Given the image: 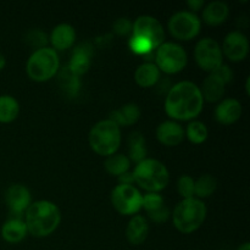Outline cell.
Returning <instances> with one entry per match:
<instances>
[{"label": "cell", "instance_id": "f35d334b", "mask_svg": "<svg viewBox=\"0 0 250 250\" xmlns=\"http://www.w3.org/2000/svg\"><path fill=\"white\" fill-rule=\"evenodd\" d=\"M5 66H6V58H5L4 54L0 51V71L4 70Z\"/></svg>", "mask_w": 250, "mask_h": 250}, {"label": "cell", "instance_id": "9c48e42d", "mask_svg": "<svg viewBox=\"0 0 250 250\" xmlns=\"http://www.w3.org/2000/svg\"><path fill=\"white\" fill-rule=\"evenodd\" d=\"M167 27L173 38L181 42H187L194 39L200 33L202 22L197 15L185 10L173 14L168 20Z\"/></svg>", "mask_w": 250, "mask_h": 250}, {"label": "cell", "instance_id": "3957f363", "mask_svg": "<svg viewBox=\"0 0 250 250\" xmlns=\"http://www.w3.org/2000/svg\"><path fill=\"white\" fill-rule=\"evenodd\" d=\"M134 183L146 193H159L165 189L170 181L167 167L156 159H144L132 171Z\"/></svg>", "mask_w": 250, "mask_h": 250}, {"label": "cell", "instance_id": "836d02e7", "mask_svg": "<svg viewBox=\"0 0 250 250\" xmlns=\"http://www.w3.org/2000/svg\"><path fill=\"white\" fill-rule=\"evenodd\" d=\"M132 23L133 22L129 19H127V17H120V19H117L114 22L112 29H114V32L117 36H126V34L132 32Z\"/></svg>", "mask_w": 250, "mask_h": 250}, {"label": "cell", "instance_id": "d6986e66", "mask_svg": "<svg viewBox=\"0 0 250 250\" xmlns=\"http://www.w3.org/2000/svg\"><path fill=\"white\" fill-rule=\"evenodd\" d=\"M226 85V83L216 73H209V76H207L205 80L203 81L202 88H199L204 102L216 103L219 100H221V98L225 94Z\"/></svg>", "mask_w": 250, "mask_h": 250}, {"label": "cell", "instance_id": "cb8c5ba5", "mask_svg": "<svg viewBox=\"0 0 250 250\" xmlns=\"http://www.w3.org/2000/svg\"><path fill=\"white\" fill-rule=\"evenodd\" d=\"M20 114V104L12 95H0V124L15 121Z\"/></svg>", "mask_w": 250, "mask_h": 250}, {"label": "cell", "instance_id": "d590c367", "mask_svg": "<svg viewBox=\"0 0 250 250\" xmlns=\"http://www.w3.org/2000/svg\"><path fill=\"white\" fill-rule=\"evenodd\" d=\"M214 72L216 73V75L219 76V77L226 83V84H229V83L232 81V78H233V72H232V70L227 65H224V63H222L216 71H214Z\"/></svg>", "mask_w": 250, "mask_h": 250}, {"label": "cell", "instance_id": "8d00e7d4", "mask_svg": "<svg viewBox=\"0 0 250 250\" xmlns=\"http://www.w3.org/2000/svg\"><path fill=\"white\" fill-rule=\"evenodd\" d=\"M187 6L189 7L190 12L194 14V12L200 11V10L204 7V1H203V0H188Z\"/></svg>", "mask_w": 250, "mask_h": 250}, {"label": "cell", "instance_id": "7402d4cb", "mask_svg": "<svg viewBox=\"0 0 250 250\" xmlns=\"http://www.w3.org/2000/svg\"><path fill=\"white\" fill-rule=\"evenodd\" d=\"M139 117H141V109L138 105L134 103H128L120 109L112 111L110 120L121 128V127H128L134 125L138 121Z\"/></svg>", "mask_w": 250, "mask_h": 250}, {"label": "cell", "instance_id": "ab89813d", "mask_svg": "<svg viewBox=\"0 0 250 250\" xmlns=\"http://www.w3.org/2000/svg\"><path fill=\"white\" fill-rule=\"evenodd\" d=\"M237 250H250V244L248 243V242H246V243L242 244V246L239 247Z\"/></svg>", "mask_w": 250, "mask_h": 250}, {"label": "cell", "instance_id": "603a6c76", "mask_svg": "<svg viewBox=\"0 0 250 250\" xmlns=\"http://www.w3.org/2000/svg\"><path fill=\"white\" fill-rule=\"evenodd\" d=\"M160 71L154 62H144L137 67L134 81L142 88L154 87L160 81Z\"/></svg>", "mask_w": 250, "mask_h": 250}, {"label": "cell", "instance_id": "484cf974", "mask_svg": "<svg viewBox=\"0 0 250 250\" xmlns=\"http://www.w3.org/2000/svg\"><path fill=\"white\" fill-rule=\"evenodd\" d=\"M129 160L133 161V163L138 164L141 163L142 160L146 159V154H148V150H146V139H144L143 134L133 133L129 138Z\"/></svg>", "mask_w": 250, "mask_h": 250}, {"label": "cell", "instance_id": "7c38bea8", "mask_svg": "<svg viewBox=\"0 0 250 250\" xmlns=\"http://www.w3.org/2000/svg\"><path fill=\"white\" fill-rule=\"evenodd\" d=\"M5 202L9 208L10 214L14 215V217L21 219V215H23L32 204L31 192L26 186L15 183L10 186L5 192Z\"/></svg>", "mask_w": 250, "mask_h": 250}, {"label": "cell", "instance_id": "277c9868", "mask_svg": "<svg viewBox=\"0 0 250 250\" xmlns=\"http://www.w3.org/2000/svg\"><path fill=\"white\" fill-rule=\"evenodd\" d=\"M207 217V207L198 198L182 199L175 207L172 222L178 232L189 234L197 231L204 224Z\"/></svg>", "mask_w": 250, "mask_h": 250}, {"label": "cell", "instance_id": "f1b7e54d", "mask_svg": "<svg viewBox=\"0 0 250 250\" xmlns=\"http://www.w3.org/2000/svg\"><path fill=\"white\" fill-rule=\"evenodd\" d=\"M165 205L164 198L159 193H146L142 197V209L146 210V214L156 211Z\"/></svg>", "mask_w": 250, "mask_h": 250}, {"label": "cell", "instance_id": "8fae6325", "mask_svg": "<svg viewBox=\"0 0 250 250\" xmlns=\"http://www.w3.org/2000/svg\"><path fill=\"white\" fill-rule=\"evenodd\" d=\"M132 36L139 37L153 45L154 50L165 42V31L158 19L149 15L137 17L136 21L132 23Z\"/></svg>", "mask_w": 250, "mask_h": 250}, {"label": "cell", "instance_id": "f546056e", "mask_svg": "<svg viewBox=\"0 0 250 250\" xmlns=\"http://www.w3.org/2000/svg\"><path fill=\"white\" fill-rule=\"evenodd\" d=\"M129 49L133 51L137 55H143L146 56L149 54H154V48L148 41L143 38H139V37H131L128 42Z\"/></svg>", "mask_w": 250, "mask_h": 250}, {"label": "cell", "instance_id": "e0dca14e", "mask_svg": "<svg viewBox=\"0 0 250 250\" xmlns=\"http://www.w3.org/2000/svg\"><path fill=\"white\" fill-rule=\"evenodd\" d=\"M50 43L55 51H63L72 48L76 41V31L71 24L60 23L50 33Z\"/></svg>", "mask_w": 250, "mask_h": 250}, {"label": "cell", "instance_id": "4fadbf2b", "mask_svg": "<svg viewBox=\"0 0 250 250\" xmlns=\"http://www.w3.org/2000/svg\"><path fill=\"white\" fill-rule=\"evenodd\" d=\"M222 55L232 62L243 61L249 54V41L244 33L233 31L227 34L221 46Z\"/></svg>", "mask_w": 250, "mask_h": 250}, {"label": "cell", "instance_id": "74e56055", "mask_svg": "<svg viewBox=\"0 0 250 250\" xmlns=\"http://www.w3.org/2000/svg\"><path fill=\"white\" fill-rule=\"evenodd\" d=\"M119 181L121 185H133L134 183V178H133V173L132 172H126L124 175H121L119 177Z\"/></svg>", "mask_w": 250, "mask_h": 250}, {"label": "cell", "instance_id": "9a60e30c", "mask_svg": "<svg viewBox=\"0 0 250 250\" xmlns=\"http://www.w3.org/2000/svg\"><path fill=\"white\" fill-rule=\"evenodd\" d=\"M243 112V107L239 100L227 98L221 100L215 109V119L221 125H232L238 121Z\"/></svg>", "mask_w": 250, "mask_h": 250}, {"label": "cell", "instance_id": "ffe728a7", "mask_svg": "<svg viewBox=\"0 0 250 250\" xmlns=\"http://www.w3.org/2000/svg\"><path fill=\"white\" fill-rule=\"evenodd\" d=\"M0 233H1V238L6 243L17 244L26 238L28 231H27L23 220L19 219V217H11L4 222L1 229H0Z\"/></svg>", "mask_w": 250, "mask_h": 250}, {"label": "cell", "instance_id": "30bf717a", "mask_svg": "<svg viewBox=\"0 0 250 250\" xmlns=\"http://www.w3.org/2000/svg\"><path fill=\"white\" fill-rule=\"evenodd\" d=\"M194 59L203 71L214 72L222 65L224 60L221 46L212 38L200 39L194 48Z\"/></svg>", "mask_w": 250, "mask_h": 250}, {"label": "cell", "instance_id": "60d3db41", "mask_svg": "<svg viewBox=\"0 0 250 250\" xmlns=\"http://www.w3.org/2000/svg\"><path fill=\"white\" fill-rule=\"evenodd\" d=\"M246 90H247V94L249 95V77L247 78V84H246Z\"/></svg>", "mask_w": 250, "mask_h": 250}, {"label": "cell", "instance_id": "52a82bcc", "mask_svg": "<svg viewBox=\"0 0 250 250\" xmlns=\"http://www.w3.org/2000/svg\"><path fill=\"white\" fill-rule=\"evenodd\" d=\"M155 65L160 72L166 75H176L185 70L188 56L185 48L177 43L164 42L155 49Z\"/></svg>", "mask_w": 250, "mask_h": 250}, {"label": "cell", "instance_id": "83f0119b", "mask_svg": "<svg viewBox=\"0 0 250 250\" xmlns=\"http://www.w3.org/2000/svg\"><path fill=\"white\" fill-rule=\"evenodd\" d=\"M208 134L209 132H208L207 125L200 121H192L185 131V136L193 144L204 143L208 139Z\"/></svg>", "mask_w": 250, "mask_h": 250}, {"label": "cell", "instance_id": "2e32d148", "mask_svg": "<svg viewBox=\"0 0 250 250\" xmlns=\"http://www.w3.org/2000/svg\"><path fill=\"white\" fill-rule=\"evenodd\" d=\"M93 55V48L88 43H83L78 45L77 48L73 50L71 60L68 62L67 68L71 73L80 77V76L84 75L90 67V61H92Z\"/></svg>", "mask_w": 250, "mask_h": 250}, {"label": "cell", "instance_id": "e575fe53", "mask_svg": "<svg viewBox=\"0 0 250 250\" xmlns=\"http://www.w3.org/2000/svg\"><path fill=\"white\" fill-rule=\"evenodd\" d=\"M148 216L155 224H163V222L167 221V219L170 217V210H168V208L166 205H164L163 208H160L156 211L148 214Z\"/></svg>", "mask_w": 250, "mask_h": 250}, {"label": "cell", "instance_id": "ac0fdd59", "mask_svg": "<svg viewBox=\"0 0 250 250\" xmlns=\"http://www.w3.org/2000/svg\"><path fill=\"white\" fill-rule=\"evenodd\" d=\"M149 234L148 220L142 215H134L126 227V238L132 246H141Z\"/></svg>", "mask_w": 250, "mask_h": 250}, {"label": "cell", "instance_id": "d4e9b609", "mask_svg": "<svg viewBox=\"0 0 250 250\" xmlns=\"http://www.w3.org/2000/svg\"><path fill=\"white\" fill-rule=\"evenodd\" d=\"M104 167L109 175L120 177L129 171L131 160L128 159V156L124 155V154H112L105 159Z\"/></svg>", "mask_w": 250, "mask_h": 250}, {"label": "cell", "instance_id": "7a4b0ae2", "mask_svg": "<svg viewBox=\"0 0 250 250\" xmlns=\"http://www.w3.org/2000/svg\"><path fill=\"white\" fill-rule=\"evenodd\" d=\"M23 221L28 234L36 238H44L56 231L61 222V212L55 203L37 200L24 212Z\"/></svg>", "mask_w": 250, "mask_h": 250}, {"label": "cell", "instance_id": "6da1fadb", "mask_svg": "<svg viewBox=\"0 0 250 250\" xmlns=\"http://www.w3.org/2000/svg\"><path fill=\"white\" fill-rule=\"evenodd\" d=\"M204 99L199 87L190 81H182L168 89L165 99V111L173 121H193L199 116Z\"/></svg>", "mask_w": 250, "mask_h": 250}, {"label": "cell", "instance_id": "4dcf8cb0", "mask_svg": "<svg viewBox=\"0 0 250 250\" xmlns=\"http://www.w3.org/2000/svg\"><path fill=\"white\" fill-rule=\"evenodd\" d=\"M194 178L188 175H183L177 181V190L178 194L183 199H189L194 198Z\"/></svg>", "mask_w": 250, "mask_h": 250}, {"label": "cell", "instance_id": "8992f818", "mask_svg": "<svg viewBox=\"0 0 250 250\" xmlns=\"http://www.w3.org/2000/svg\"><path fill=\"white\" fill-rule=\"evenodd\" d=\"M60 68L58 51L53 48L37 49L32 53L26 63V72L34 82H46L55 77Z\"/></svg>", "mask_w": 250, "mask_h": 250}, {"label": "cell", "instance_id": "44dd1931", "mask_svg": "<svg viewBox=\"0 0 250 250\" xmlns=\"http://www.w3.org/2000/svg\"><path fill=\"white\" fill-rule=\"evenodd\" d=\"M229 15V7L226 2L220 1H211L203 7V21L209 26H220L227 20Z\"/></svg>", "mask_w": 250, "mask_h": 250}, {"label": "cell", "instance_id": "5bb4252c", "mask_svg": "<svg viewBox=\"0 0 250 250\" xmlns=\"http://www.w3.org/2000/svg\"><path fill=\"white\" fill-rule=\"evenodd\" d=\"M185 129L173 120L164 121L156 127V138L165 146H177L185 139Z\"/></svg>", "mask_w": 250, "mask_h": 250}, {"label": "cell", "instance_id": "1f68e13d", "mask_svg": "<svg viewBox=\"0 0 250 250\" xmlns=\"http://www.w3.org/2000/svg\"><path fill=\"white\" fill-rule=\"evenodd\" d=\"M65 77L60 75V82H61V87L66 90V93L68 94L73 95L77 94L78 89H80V80H78L77 76H75L73 73H71L70 71L66 68L65 72Z\"/></svg>", "mask_w": 250, "mask_h": 250}, {"label": "cell", "instance_id": "ba28073f", "mask_svg": "<svg viewBox=\"0 0 250 250\" xmlns=\"http://www.w3.org/2000/svg\"><path fill=\"white\" fill-rule=\"evenodd\" d=\"M142 193L133 185H119L112 189L111 203L119 214L134 216L142 210Z\"/></svg>", "mask_w": 250, "mask_h": 250}, {"label": "cell", "instance_id": "d6a6232c", "mask_svg": "<svg viewBox=\"0 0 250 250\" xmlns=\"http://www.w3.org/2000/svg\"><path fill=\"white\" fill-rule=\"evenodd\" d=\"M26 42L31 46H34L37 49L45 48L48 43V37L41 29H32L26 34ZM36 49V50H37Z\"/></svg>", "mask_w": 250, "mask_h": 250}, {"label": "cell", "instance_id": "4316f807", "mask_svg": "<svg viewBox=\"0 0 250 250\" xmlns=\"http://www.w3.org/2000/svg\"><path fill=\"white\" fill-rule=\"evenodd\" d=\"M216 188L217 181L212 175H203L194 181V195L200 200L214 194Z\"/></svg>", "mask_w": 250, "mask_h": 250}, {"label": "cell", "instance_id": "5b68a950", "mask_svg": "<svg viewBox=\"0 0 250 250\" xmlns=\"http://www.w3.org/2000/svg\"><path fill=\"white\" fill-rule=\"evenodd\" d=\"M88 141L94 153L107 158L116 154L121 146V128L110 119L102 120L92 127Z\"/></svg>", "mask_w": 250, "mask_h": 250}]
</instances>
